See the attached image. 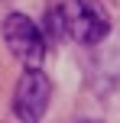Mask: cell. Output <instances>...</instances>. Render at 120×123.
Segmentation results:
<instances>
[{
  "instance_id": "3957f363",
  "label": "cell",
  "mask_w": 120,
  "mask_h": 123,
  "mask_svg": "<svg viewBox=\"0 0 120 123\" xmlns=\"http://www.w3.org/2000/svg\"><path fill=\"white\" fill-rule=\"evenodd\" d=\"M52 100V81L42 74V68H26L13 91V113L19 123H39Z\"/></svg>"
},
{
  "instance_id": "6da1fadb",
  "label": "cell",
  "mask_w": 120,
  "mask_h": 123,
  "mask_svg": "<svg viewBox=\"0 0 120 123\" xmlns=\"http://www.w3.org/2000/svg\"><path fill=\"white\" fill-rule=\"evenodd\" d=\"M55 13H58V23H62L65 36L81 42V45H97L110 29V19L104 13V6L94 3V0H62L55 6Z\"/></svg>"
},
{
  "instance_id": "277c9868",
  "label": "cell",
  "mask_w": 120,
  "mask_h": 123,
  "mask_svg": "<svg viewBox=\"0 0 120 123\" xmlns=\"http://www.w3.org/2000/svg\"><path fill=\"white\" fill-rule=\"evenodd\" d=\"M84 123H88V120H84Z\"/></svg>"
},
{
  "instance_id": "7a4b0ae2",
  "label": "cell",
  "mask_w": 120,
  "mask_h": 123,
  "mask_svg": "<svg viewBox=\"0 0 120 123\" xmlns=\"http://www.w3.org/2000/svg\"><path fill=\"white\" fill-rule=\"evenodd\" d=\"M3 42L26 68H42L45 58V36L26 13H10L3 19Z\"/></svg>"
}]
</instances>
